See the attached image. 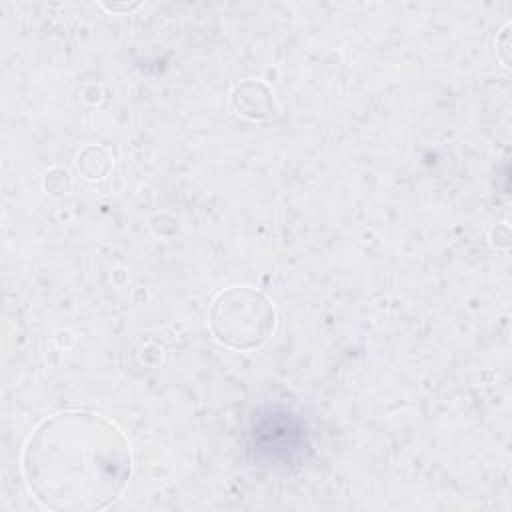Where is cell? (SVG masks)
Masks as SVG:
<instances>
[{
    "mask_svg": "<svg viewBox=\"0 0 512 512\" xmlns=\"http://www.w3.org/2000/svg\"><path fill=\"white\" fill-rule=\"evenodd\" d=\"M254 460L272 468H290L306 460L312 444L304 418L284 404L262 406L248 428Z\"/></svg>",
    "mask_w": 512,
    "mask_h": 512,
    "instance_id": "obj_3",
    "label": "cell"
},
{
    "mask_svg": "<svg viewBox=\"0 0 512 512\" xmlns=\"http://www.w3.org/2000/svg\"><path fill=\"white\" fill-rule=\"evenodd\" d=\"M274 322L272 302L248 286H236L218 294L210 310L212 334L234 350L262 346L270 338Z\"/></svg>",
    "mask_w": 512,
    "mask_h": 512,
    "instance_id": "obj_2",
    "label": "cell"
},
{
    "mask_svg": "<svg viewBox=\"0 0 512 512\" xmlns=\"http://www.w3.org/2000/svg\"><path fill=\"white\" fill-rule=\"evenodd\" d=\"M22 468L32 494L50 510L92 512L126 488L132 452L122 430L88 410H62L30 434Z\"/></svg>",
    "mask_w": 512,
    "mask_h": 512,
    "instance_id": "obj_1",
    "label": "cell"
}]
</instances>
